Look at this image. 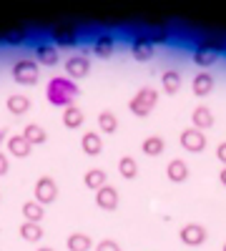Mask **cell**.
<instances>
[{
  "label": "cell",
  "mask_w": 226,
  "mask_h": 251,
  "mask_svg": "<svg viewBox=\"0 0 226 251\" xmlns=\"http://www.w3.org/2000/svg\"><path fill=\"white\" fill-rule=\"evenodd\" d=\"M98 128H100V133H116L118 131V116L113 111H100L98 113Z\"/></svg>",
  "instance_id": "d4e9b609"
},
{
  "label": "cell",
  "mask_w": 226,
  "mask_h": 251,
  "mask_svg": "<svg viewBox=\"0 0 226 251\" xmlns=\"http://www.w3.org/2000/svg\"><path fill=\"white\" fill-rule=\"evenodd\" d=\"M219 181H221V186H226V166L219 171Z\"/></svg>",
  "instance_id": "836d02e7"
},
{
  "label": "cell",
  "mask_w": 226,
  "mask_h": 251,
  "mask_svg": "<svg viewBox=\"0 0 226 251\" xmlns=\"http://www.w3.org/2000/svg\"><path fill=\"white\" fill-rule=\"evenodd\" d=\"M216 158L226 166V141H221V143L216 146Z\"/></svg>",
  "instance_id": "1f68e13d"
},
{
  "label": "cell",
  "mask_w": 226,
  "mask_h": 251,
  "mask_svg": "<svg viewBox=\"0 0 226 251\" xmlns=\"http://www.w3.org/2000/svg\"><path fill=\"white\" fill-rule=\"evenodd\" d=\"M158 103V91L151 88V86H143L136 91V96L128 100V111L136 116V118H146Z\"/></svg>",
  "instance_id": "7a4b0ae2"
},
{
  "label": "cell",
  "mask_w": 226,
  "mask_h": 251,
  "mask_svg": "<svg viewBox=\"0 0 226 251\" xmlns=\"http://www.w3.org/2000/svg\"><path fill=\"white\" fill-rule=\"evenodd\" d=\"M131 53L138 63H146L151 55H153V43H151V38L149 35H136L133 38V43H131Z\"/></svg>",
  "instance_id": "30bf717a"
},
{
  "label": "cell",
  "mask_w": 226,
  "mask_h": 251,
  "mask_svg": "<svg viewBox=\"0 0 226 251\" xmlns=\"http://www.w3.org/2000/svg\"><path fill=\"white\" fill-rule=\"evenodd\" d=\"M78 96V86L66 78V75H55L48 80V86H46V98L50 106H60V108H68L73 106V100Z\"/></svg>",
  "instance_id": "6da1fadb"
},
{
  "label": "cell",
  "mask_w": 226,
  "mask_h": 251,
  "mask_svg": "<svg viewBox=\"0 0 226 251\" xmlns=\"http://www.w3.org/2000/svg\"><path fill=\"white\" fill-rule=\"evenodd\" d=\"M118 191L113 186H103V188H98L96 191V206L98 208H103V211H116L118 208Z\"/></svg>",
  "instance_id": "9c48e42d"
},
{
  "label": "cell",
  "mask_w": 226,
  "mask_h": 251,
  "mask_svg": "<svg viewBox=\"0 0 226 251\" xmlns=\"http://www.w3.org/2000/svg\"><path fill=\"white\" fill-rule=\"evenodd\" d=\"M66 246H68V251H91L93 239L88 234H71L66 239Z\"/></svg>",
  "instance_id": "484cf974"
},
{
  "label": "cell",
  "mask_w": 226,
  "mask_h": 251,
  "mask_svg": "<svg viewBox=\"0 0 226 251\" xmlns=\"http://www.w3.org/2000/svg\"><path fill=\"white\" fill-rule=\"evenodd\" d=\"M96 251H123V249H121V244H116L113 239H103V241L96 244Z\"/></svg>",
  "instance_id": "f546056e"
},
{
  "label": "cell",
  "mask_w": 226,
  "mask_h": 251,
  "mask_svg": "<svg viewBox=\"0 0 226 251\" xmlns=\"http://www.w3.org/2000/svg\"><path fill=\"white\" fill-rule=\"evenodd\" d=\"M91 71V60L86 55H71L66 60V75H71V80L75 78H86Z\"/></svg>",
  "instance_id": "ba28073f"
},
{
  "label": "cell",
  "mask_w": 226,
  "mask_h": 251,
  "mask_svg": "<svg viewBox=\"0 0 226 251\" xmlns=\"http://www.w3.org/2000/svg\"><path fill=\"white\" fill-rule=\"evenodd\" d=\"M5 108H8L13 116H25V113L30 111V98L23 96V93H13V96H8V100H5Z\"/></svg>",
  "instance_id": "2e32d148"
},
{
  "label": "cell",
  "mask_w": 226,
  "mask_h": 251,
  "mask_svg": "<svg viewBox=\"0 0 226 251\" xmlns=\"http://www.w3.org/2000/svg\"><path fill=\"white\" fill-rule=\"evenodd\" d=\"M163 149H166V141H163L161 136H146V138H143V143H141L143 156H151V158L161 156Z\"/></svg>",
  "instance_id": "ffe728a7"
},
{
  "label": "cell",
  "mask_w": 226,
  "mask_h": 251,
  "mask_svg": "<svg viewBox=\"0 0 226 251\" xmlns=\"http://www.w3.org/2000/svg\"><path fill=\"white\" fill-rule=\"evenodd\" d=\"M178 239L186 246H201V244H206L209 231H206V226H201V224H186V226H181Z\"/></svg>",
  "instance_id": "52a82bcc"
},
{
  "label": "cell",
  "mask_w": 226,
  "mask_h": 251,
  "mask_svg": "<svg viewBox=\"0 0 226 251\" xmlns=\"http://www.w3.org/2000/svg\"><path fill=\"white\" fill-rule=\"evenodd\" d=\"M181 83H183V78H181L178 71H166L161 75V88L166 96H176L181 91Z\"/></svg>",
  "instance_id": "d6986e66"
},
{
  "label": "cell",
  "mask_w": 226,
  "mask_h": 251,
  "mask_svg": "<svg viewBox=\"0 0 226 251\" xmlns=\"http://www.w3.org/2000/svg\"><path fill=\"white\" fill-rule=\"evenodd\" d=\"M13 80L20 83V86H35L38 78H40V71H38V63L33 58H20L13 63V71H10Z\"/></svg>",
  "instance_id": "3957f363"
},
{
  "label": "cell",
  "mask_w": 226,
  "mask_h": 251,
  "mask_svg": "<svg viewBox=\"0 0 226 251\" xmlns=\"http://www.w3.org/2000/svg\"><path fill=\"white\" fill-rule=\"evenodd\" d=\"M113 48H116L113 35H108V33H100V35L93 40V53H96L98 58H108V55H113Z\"/></svg>",
  "instance_id": "44dd1931"
},
{
  "label": "cell",
  "mask_w": 226,
  "mask_h": 251,
  "mask_svg": "<svg viewBox=\"0 0 226 251\" xmlns=\"http://www.w3.org/2000/svg\"><path fill=\"white\" fill-rule=\"evenodd\" d=\"M221 48H224V43H219V40H211V38L201 40V43L194 48V63H196V66H201V68L214 66Z\"/></svg>",
  "instance_id": "277c9868"
},
{
  "label": "cell",
  "mask_w": 226,
  "mask_h": 251,
  "mask_svg": "<svg viewBox=\"0 0 226 251\" xmlns=\"http://www.w3.org/2000/svg\"><path fill=\"white\" fill-rule=\"evenodd\" d=\"M5 141H8V138H5V128H0V146H3Z\"/></svg>",
  "instance_id": "e575fe53"
},
{
  "label": "cell",
  "mask_w": 226,
  "mask_h": 251,
  "mask_svg": "<svg viewBox=\"0 0 226 251\" xmlns=\"http://www.w3.org/2000/svg\"><path fill=\"white\" fill-rule=\"evenodd\" d=\"M83 183L91 188V191H98V188L108 186V176H106L103 169H88L86 176H83Z\"/></svg>",
  "instance_id": "7402d4cb"
},
{
  "label": "cell",
  "mask_w": 226,
  "mask_h": 251,
  "mask_svg": "<svg viewBox=\"0 0 226 251\" xmlns=\"http://www.w3.org/2000/svg\"><path fill=\"white\" fill-rule=\"evenodd\" d=\"M55 199H58V183H55L50 176H40V178L35 181V201L43 203V206H48V203H53Z\"/></svg>",
  "instance_id": "8992f818"
},
{
  "label": "cell",
  "mask_w": 226,
  "mask_h": 251,
  "mask_svg": "<svg viewBox=\"0 0 226 251\" xmlns=\"http://www.w3.org/2000/svg\"><path fill=\"white\" fill-rule=\"evenodd\" d=\"M166 176H169V181H174V183H183L189 178V163L183 161V158H174V161H169V166H166Z\"/></svg>",
  "instance_id": "9a60e30c"
},
{
  "label": "cell",
  "mask_w": 226,
  "mask_h": 251,
  "mask_svg": "<svg viewBox=\"0 0 226 251\" xmlns=\"http://www.w3.org/2000/svg\"><path fill=\"white\" fill-rule=\"evenodd\" d=\"M8 169H10V161H8V156H5L3 151H0V176H5Z\"/></svg>",
  "instance_id": "4dcf8cb0"
},
{
  "label": "cell",
  "mask_w": 226,
  "mask_h": 251,
  "mask_svg": "<svg viewBox=\"0 0 226 251\" xmlns=\"http://www.w3.org/2000/svg\"><path fill=\"white\" fill-rule=\"evenodd\" d=\"M23 136L33 143V146H40V143H46L48 141V133L43 126H38V123H28L25 128H23Z\"/></svg>",
  "instance_id": "4316f807"
},
{
  "label": "cell",
  "mask_w": 226,
  "mask_h": 251,
  "mask_svg": "<svg viewBox=\"0 0 226 251\" xmlns=\"http://www.w3.org/2000/svg\"><path fill=\"white\" fill-rule=\"evenodd\" d=\"M80 149H83L86 156H98L103 151V138H100L96 131H86L80 136Z\"/></svg>",
  "instance_id": "5bb4252c"
},
{
  "label": "cell",
  "mask_w": 226,
  "mask_h": 251,
  "mask_svg": "<svg viewBox=\"0 0 226 251\" xmlns=\"http://www.w3.org/2000/svg\"><path fill=\"white\" fill-rule=\"evenodd\" d=\"M38 251H55V249H50V246H40Z\"/></svg>",
  "instance_id": "d590c367"
},
{
  "label": "cell",
  "mask_w": 226,
  "mask_h": 251,
  "mask_svg": "<svg viewBox=\"0 0 226 251\" xmlns=\"http://www.w3.org/2000/svg\"><path fill=\"white\" fill-rule=\"evenodd\" d=\"M221 251H226V241H224V246H221Z\"/></svg>",
  "instance_id": "8d00e7d4"
},
{
  "label": "cell",
  "mask_w": 226,
  "mask_h": 251,
  "mask_svg": "<svg viewBox=\"0 0 226 251\" xmlns=\"http://www.w3.org/2000/svg\"><path fill=\"white\" fill-rule=\"evenodd\" d=\"M35 63L38 66H58L60 63V55H58V50L53 48V46H38L35 48Z\"/></svg>",
  "instance_id": "ac0fdd59"
},
{
  "label": "cell",
  "mask_w": 226,
  "mask_h": 251,
  "mask_svg": "<svg viewBox=\"0 0 226 251\" xmlns=\"http://www.w3.org/2000/svg\"><path fill=\"white\" fill-rule=\"evenodd\" d=\"M191 91H194V96H199V98H206V96L214 91V75H211L209 71L196 73V75H194V83H191Z\"/></svg>",
  "instance_id": "7c38bea8"
},
{
  "label": "cell",
  "mask_w": 226,
  "mask_h": 251,
  "mask_svg": "<svg viewBox=\"0 0 226 251\" xmlns=\"http://www.w3.org/2000/svg\"><path fill=\"white\" fill-rule=\"evenodd\" d=\"M75 25L73 23H63V25H55L53 28V40L58 46H73L75 43Z\"/></svg>",
  "instance_id": "e0dca14e"
},
{
  "label": "cell",
  "mask_w": 226,
  "mask_h": 251,
  "mask_svg": "<svg viewBox=\"0 0 226 251\" xmlns=\"http://www.w3.org/2000/svg\"><path fill=\"white\" fill-rule=\"evenodd\" d=\"M20 236H23L25 241H30V244H38L40 239H43V226L33 224V221H23V226H20Z\"/></svg>",
  "instance_id": "83f0119b"
},
{
  "label": "cell",
  "mask_w": 226,
  "mask_h": 251,
  "mask_svg": "<svg viewBox=\"0 0 226 251\" xmlns=\"http://www.w3.org/2000/svg\"><path fill=\"white\" fill-rule=\"evenodd\" d=\"M20 211H23L25 221L40 224V219L46 216V206H43V203H38V201L33 199V201H25V203H23V208H20Z\"/></svg>",
  "instance_id": "cb8c5ba5"
},
{
  "label": "cell",
  "mask_w": 226,
  "mask_h": 251,
  "mask_svg": "<svg viewBox=\"0 0 226 251\" xmlns=\"http://www.w3.org/2000/svg\"><path fill=\"white\" fill-rule=\"evenodd\" d=\"M5 143H8V153L15 156V158H25V156H30V151H33V143H30L23 133L10 136Z\"/></svg>",
  "instance_id": "8fae6325"
},
{
  "label": "cell",
  "mask_w": 226,
  "mask_h": 251,
  "mask_svg": "<svg viewBox=\"0 0 226 251\" xmlns=\"http://www.w3.org/2000/svg\"><path fill=\"white\" fill-rule=\"evenodd\" d=\"M118 174L123 176V178H136L138 176V163H136V158L133 156H121L118 158Z\"/></svg>",
  "instance_id": "f1b7e54d"
},
{
  "label": "cell",
  "mask_w": 226,
  "mask_h": 251,
  "mask_svg": "<svg viewBox=\"0 0 226 251\" xmlns=\"http://www.w3.org/2000/svg\"><path fill=\"white\" fill-rule=\"evenodd\" d=\"M214 121H216V118H214V111H211L209 106H196L194 113H191V126H194V128H199V131L211 128Z\"/></svg>",
  "instance_id": "4fadbf2b"
},
{
  "label": "cell",
  "mask_w": 226,
  "mask_h": 251,
  "mask_svg": "<svg viewBox=\"0 0 226 251\" xmlns=\"http://www.w3.org/2000/svg\"><path fill=\"white\" fill-rule=\"evenodd\" d=\"M8 40H13V43H20V40H25V35H23V33H13V35H8Z\"/></svg>",
  "instance_id": "d6a6232c"
},
{
  "label": "cell",
  "mask_w": 226,
  "mask_h": 251,
  "mask_svg": "<svg viewBox=\"0 0 226 251\" xmlns=\"http://www.w3.org/2000/svg\"><path fill=\"white\" fill-rule=\"evenodd\" d=\"M83 121H86V116H83V111H80L75 103L68 106V108H63V126L66 128H80Z\"/></svg>",
  "instance_id": "603a6c76"
},
{
  "label": "cell",
  "mask_w": 226,
  "mask_h": 251,
  "mask_svg": "<svg viewBox=\"0 0 226 251\" xmlns=\"http://www.w3.org/2000/svg\"><path fill=\"white\" fill-rule=\"evenodd\" d=\"M178 138H181L183 151H189V153H201L203 149H206V136H203V131L194 128V126H189V128H183Z\"/></svg>",
  "instance_id": "5b68a950"
}]
</instances>
